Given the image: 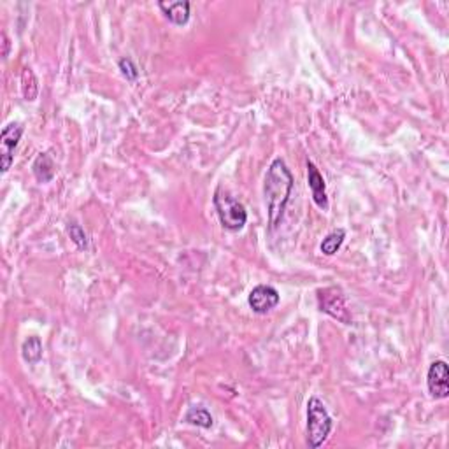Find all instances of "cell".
Masks as SVG:
<instances>
[{
  "instance_id": "cell-6",
  "label": "cell",
  "mask_w": 449,
  "mask_h": 449,
  "mask_svg": "<svg viewBox=\"0 0 449 449\" xmlns=\"http://www.w3.org/2000/svg\"><path fill=\"white\" fill-rule=\"evenodd\" d=\"M427 386L431 398L442 400L449 396V367L445 360L431 361L427 372Z\"/></svg>"
},
{
  "instance_id": "cell-13",
  "label": "cell",
  "mask_w": 449,
  "mask_h": 449,
  "mask_svg": "<svg viewBox=\"0 0 449 449\" xmlns=\"http://www.w3.org/2000/svg\"><path fill=\"white\" fill-rule=\"evenodd\" d=\"M21 93L27 102H34L39 95V81L35 77L34 70L25 67L21 72Z\"/></svg>"
},
{
  "instance_id": "cell-15",
  "label": "cell",
  "mask_w": 449,
  "mask_h": 449,
  "mask_svg": "<svg viewBox=\"0 0 449 449\" xmlns=\"http://www.w3.org/2000/svg\"><path fill=\"white\" fill-rule=\"evenodd\" d=\"M67 234H69L70 241L76 244L77 249H81V251L88 249V235L81 224H77L76 221H70V223L67 224Z\"/></svg>"
},
{
  "instance_id": "cell-7",
  "label": "cell",
  "mask_w": 449,
  "mask_h": 449,
  "mask_svg": "<svg viewBox=\"0 0 449 449\" xmlns=\"http://www.w3.org/2000/svg\"><path fill=\"white\" fill-rule=\"evenodd\" d=\"M279 291L270 284H258L249 291L248 304L256 314H267L279 304Z\"/></svg>"
},
{
  "instance_id": "cell-12",
  "label": "cell",
  "mask_w": 449,
  "mask_h": 449,
  "mask_svg": "<svg viewBox=\"0 0 449 449\" xmlns=\"http://www.w3.org/2000/svg\"><path fill=\"white\" fill-rule=\"evenodd\" d=\"M21 356L30 365L42 360V342L37 335H32L23 340V344H21Z\"/></svg>"
},
{
  "instance_id": "cell-11",
  "label": "cell",
  "mask_w": 449,
  "mask_h": 449,
  "mask_svg": "<svg viewBox=\"0 0 449 449\" xmlns=\"http://www.w3.org/2000/svg\"><path fill=\"white\" fill-rule=\"evenodd\" d=\"M182 421L188 424H193V427L203 428V430H209V428H213V424H214L213 414H210L209 410H207L206 407H202V406L189 407V409L186 410Z\"/></svg>"
},
{
  "instance_id": "cell-2",
  "label": "cell",
  "mask_w": 449,
  "mask_h": 449,
  "mask_svg": "<svg viewBox=\"0 0 449 449\" xmlns=\"http://www.w3.org/2000/svg\"><path fill=\"white\" fill-rule=\"evenodd\" d=\"M333 430V420L326 410L325 403L318 396L307 400V423H305V442L311 449L321 448Z\"/></svg>"
},
{
  "instance_id": "cell-10",
  "label": "cell",
  "mask_w": 449,
  "mask_h": 449,
  "mask_svg": "<svg viewBox=\"0 0 449 449\" xmlns=\"http://www.w3.org/2000/svg\"><path fill=\"white\" fill-rule=\"evenodd\" d=\"M32 172H34L35 179H37L39 182H42V185H44V182H51L56 174V165L55 161H53L51 154L39 153L37 156H35L34 163H32Z\"/></svg>"
},
{
  "instance_id": "cell-8",
  "label": "cell",
  "mask_w": 449,
  "mask_h": 449,
  "mask_svg": "<svg viewBox=\"0 0 449 449\" xmlns=\"http://www.w3.org/2000/svg\"><path fill=\"white\" fill-rule=\"evenodd\" d=\"M307 186L311 189L312 200H314L316 206L321 210H328V196H326V185L325 179H323L319 168L312 163L311 160H307Z\"/></svg>"
},
{
  "instance_id": "cell-14",
  "label": "cell",
  "mask_w": 449,
  "mask_h": 449,
  "mask_svg": "<svg viewBox=\"0 0 449 449\" xmlns=\"http://www.w3.org/2000/svg\"><path fill=\"white\" fill-rule=\"evenodd\" d=\"M344 239H346V230H344V228H337V230H332L325 239H323L319 249H321L323 255L333 256L340 249Z\"/></svg>"
},
{
  "instance_id": "cell-4",
  "label": "cell",
  "mask_w": 449,
  "mask_h": 449,
  "mask_svg": "<svg viewBox=\"0 0 449 449\" xmlns=\"http://www.w3.org/2000/svg\"><path fill=\"white\" fill-rule=\"evenodd\" d=\"M318 305L319 311L325 314L332 316L337 321L344 323V325H353V316H351L349 309H347L346 298H344L342 291L335 286L319 288L318 290Z\"/></svg>"
},
{
  "instance_id": "cell-16",
  "label": "cell",
  "mask_w": 449,
  "mask_h": 449,
  "mask_svg": "<svg viewBox=\"0 0 449 449\" xmlns=\"http://www.w3.org/2000/svg\"><path fill=\"white\" fill-rule=\"evenodd\" d=\"M118 69L121 70V74H123V77H125L126 81H137L139 79V69H137L135 67V63L132 62V60L130 58H121L118 62Z\"/></svg>"
},
{
  "instance_id": "cell-3",
  "label": "cell",
  "mask_w": 449,
  "mask_h": 449,
  "mask_svg": "<svg viewBox=\"0 0 449 449\" xmlns=\"http://www.w3.org/2000/svg\"><path fill=\"white\" fill-rule=\"evenodd\" d=\"M214 209H216L220 224L228 232H239L248 223V210L223 186H217L213 196Z\"/></svg>"
},
{
  "instance_id": "cell-5",
  "label": "cell",
  "mask_w": 449,
  "mask_h": 449,
  "mask_svg": "<svg viewBox=\"0 0 449 449\" xmlns=\"http://www.w3.org/2000/svg\"><path fill=\"white\" fill-rule=\"evenodd\" d=\"M25 132L23 123L20 121H13L9 125H6L2 128V133H0V154H2V174H7L14 161V151H16L18 144H20L21 135Z\"/></svg>"
},
{
  "instance_id": "cell-1",
  "label": "cell",
  "mask_w": 449,
  "mask_h": 449,
  "mask_svg": "<svg viewBox=\"0 0 449 449\" xmlns=\"http://www.w3.org/2000/svg\"><path fill=\"white\" fill-rule=\"evenodd\" d=\"M293 174L283 158H274L263 177V202L267 209L269 230L274 232L284 217L291 192H293Z\"/></svg>"
},
{
  "instance_id": "cell-17",
  "label": "cell",
  "mask_w": 449,
  "mask_h": 449,
  "mask_svg": "<svg viewBox=\"0 0 449 449\" xmlns=\"http://www.w3.org/2000/svg\"><path fill=\"white\" fill-rule=\"evenodd\" d=\"M2 39H4V58H7V55H9V39H7L6 34H2Z\"/></svg>"
},
{
  "instance_id": "cell-9",
  "label": "cell",
  "mask_w": 449,
  "mask_h": 449,
  "mask_svg": "<svg viewBox=\"0 0 449 449\" xmlns=\"http://www.w3.org/2000/svg\"><path fill=\"white\" fill-rule=\"evenodd\" d=\"M158 7L163 13V16L175 27H182L189 21V2L179 0V2H158Z\"/></svg>"
}]
</instances>
